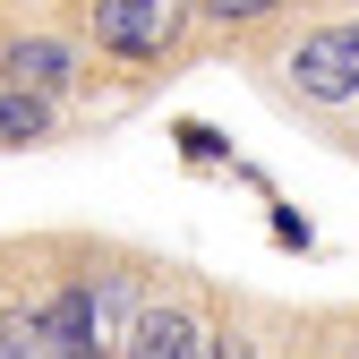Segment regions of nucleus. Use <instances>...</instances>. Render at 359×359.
Wrapping results in <instances>:
<instances>
[{
    "label": "nucleus",
    "mask_w": 359,
    "mask_h": 359,
    "mask_svg": "<svg viewBox=\"0 0 359 359\" xmlns=\"http://www.w3.org/2000/svg\"><path fill=\"white\" fill-rule=\"evenodd\" d=\"M77 43L95 52V69H120V77H180L197 52H205V26H197V0H77L69 9Z\"/></svg>",
    "instance_id": "obj_1"
},
{
    "label": "nucleus",
    "mask_w": 359,
    "mask_h": 359,
    "mask_svg": "<svg viewBox=\"0 0 359 359\" xmlns=\"http://www.w3.org/2000/svg\"><path fill=\"white\" fill-rule=\"evenodd\" d=\"M274 86L308 111H359V18L351 9H317L274 34Z\"/></svg>",
    "instance_id": "obj_2"
},
{
    "label": "nucleus",
    "mask_w": 359,
    "mask_h": 359,
    "mask_svg": "<svg viewBox=\"0 0 359 359\" xmlns=\"http://www.w3.org/2000/svg\"><path fill=\"white\" fill-rule=\"evenodd\" d=\"M0 77L26 86V95H52V103L77 111V95L95 86V52L77 43L69 18L52 26V18H26L18 0H0Z\"/></svg>",
    "instance_id": "obj_3"
},
{
    "label": "nucleus",
    "mask_w": 359,
    "mask_h": 359,
    "mask_svg": "<svg viewBox=\"0 0 359 359\" xmlns=\"http://www.w3.org/2000/svg\"><path fill=\"white\" fill-rule=\"evenodd\" d=\"M111 359H205V299L180 265H154V283L137 299V317L120 325Z\"/></svg>",
    "instance_id": "obj_4"
},
{
    "label": "nucleus",
    "mask_w": 359,
    "mask_h": 359,
    "mask_svg": "<svg viewBox=\"0 0 359 359\" xmlns=\"http://www.w3.org/2000/svg\"><path fill=\"white\" fill-rule=\"evenodd\" d=\"M308 9H317V0H197V26L222 52H248V43H274L283 26H299Z\"/></svg>",
    "instance_id": "obj_5"
},
{
    "label": "nucleus",
    "mask_w": 359,
    "mask_h": 359,
    "mask_svg": "<svg viewBox=\"0 0 359 359\" xmlns=\"http://www.w3.org/2000/svg\"><path fill=\"white\" fill-rule=\"evenodd\" d=\"M60 137H69V103L26 95V86L0 77V154H43V146H60Z\"/></svg>",
    "instance_id": "obj_6"
},
{
    "label": "nucleus",
    "mask_w": 359,
    "mask_h": 359,
    "mask_svg": "<svg viewBox=\"0 0 359 359\" xmlns=\"http://www.w3.org/2000/svg\"><path fill=\"white\" fill-rule=\"evenodd\" d=\"M0 359H60L52 325H43V283L34 291H0Z\"/></svg>",
    "instance_id": "obj_7"
},
{
    "label": "nucleus",
    "mask_w": 359,
    "mask_h": 359,
    "mask_svg": "<svg viewBox=\"0 0 359 359\" xmlns=\"http://www.w3.org/2000/svg\"><path fill=\"white\" fill-rule=\"evenodd\" d=\"M205 359H265V317L248 299H205Z\"/></svg>",
    "instance_id": "obj_8"
},
{
    "label": "nucleus",
    "mask_w": 359,
    "mask_h": 359,
    "mask_svg": "<svg viewBox=\"0 0 359 359\" xmlns=\"http://www.w3.org/2000/svg\"><path fill=\"white\" fill-rule=\"evenodd\" d=\"M171 146H180V163H189V171H240L231 137H214L205 120H171Z\"/></svg>",
    "instance_id": "obj_9"
},
{
    "label": "nucleus",
    "mask_w": 359,
    "mask_h": 359,
    "mask_svg": "<svg viewBox=\"0 0 359 359\" xmlns=\"http://www.w3.org/2000/svg\"><path fill=\"white\" fill-rule=\"evenodd\" d=\"M265 231H274V248H299V257L317 248V231H308V214H291L283 197H265Z\"/></svg>",
    "instance_id": "obj_10"
},
{
    "label": "nucleus",
    "mask_w": 359,
    "mask_h": 359,
    "mask_svg": "<svg viewBox=\"0 0 359 359\" xmlns=\"http://www.w3.org/2000/svg\"><path fill=\"white\" fill-rule=\"evenodd\" d=\"M18 9H26V0H18ZM60 9H77V0H60Z\"/></svg>",
    "instance_id": "obj_11"
}]
</instances>
